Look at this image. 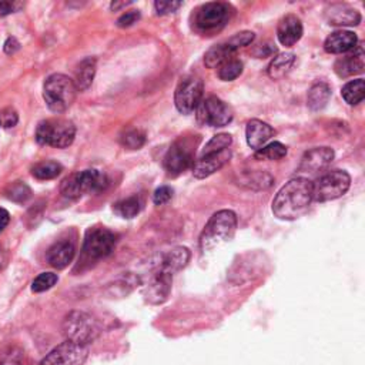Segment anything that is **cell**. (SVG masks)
<instances>
[{"label":"cell","mask_w":365,"mask_h":365,"mask_svg":"<svg viewBox=\"0 0 365 365\" xmlns=\"http://www.w3.org/2000/svg\"><path fill=\"white\" fill-rule=\"evenodd\" d=\"M313 181L297 177L286 183L273 200V213L280 220H297L313 203Z\"/></svg>","instance_id":"1"},{"label":"cell","mask_w":365,"mask_h":365,"mask_svg":"<svg viewBox=\"0 0 365 365\" xmlns=\"http://www.w3.org/2000/svg\"><path fill=\"white\" fill-rule=\"evenodd\" d=\"M237 230V215L231 210H220L211 215L200 235L201 252H211L230 241Z\"/></svg>","instance_id":"2"},{"label":"cell","mask_w":365,"mask_h":365,"mask_svg":"<svg viewBox=\"0 0 365 365\" xmlns=\"http://www.w3.org/2000/svg\"><path fill=\"white\" fill-rule=\"evenodd\" d=\"M77 89L73 80L62 73H55L45 80L43 99L53 113H64L76 100Z\"/></svg>","instance_id":"3"},{"label":"cell","mask_w":365,"mask_h":365,"mask_svg":"<svg viewBox=\"0 0 365 365\" xmlns=\"http://www.w3.org/2000/svg\"><path fill=\"white\" fill-rule=\"evenodd\" d=\"M62 330L67 341H72L80 345H89L101 332V327L99 321L93 315L84 311L69 313L63 320Z\"/></svg>","instance_id":"4"},{"label":"cell","mask_w":365,"mask_h":365,"mask_svg":"<svg viewBox=\"0 0 365 365\" xmlns=\"http://www.w3.org/2000/svg\"><path fill=\"white\" fill-rule=\"evenodd\" d=\"M108 184L107 176L100 170H83L70 174L62 181L60 193L70 200H77L86 193H99Z\"/></svg>","instance_id":"5"},{"label":"cell","mask_w":365,"mask_h":365,"mask_svg":"<svg viewBox=\"0 0 365 365\" xmlns=\"http://www.w3.org/2000/svg\"><path fill=\"white\" fill-rule=\"evenodd\" d=\"M76 137V128L69 120L50 118L43 120L36 129V140L39 145L56 149L69 147Z\"/></svg>","instance_id":"6"},{"label":"cell","mask_w":365,"mask_h":365,"mask_svg":"<svg viewBox=\"0 0 365 365\" xmlns=\"http://www.w3.org/2000/svg\"><path fill=\"white\" fill-rule=\"evenodd\" d=\"M234 9L228 4L210 2L200 6L194 15V26L201 33L221 30L232 18Z\"/></svg>","instance_id":"7"},{"label":"cell","mask_w":365,"mask_h":365,"mask_svg":"<svg viewBox=\"0 0 365 365\" xmlns=\"http://www.w3.org/2000/svg\"><path fill=\"white\" fill-rule=\"evenodd\" d=\"M351 186V177L344 170H332L313 183V200L318 203L332 201L342 197Z\"/></svg>","instance_id":"8"},{"label":"cell","mask_w":365,"mask_h":365,"mask_svg":"<svg viewBox=\"0 0 365 365\" xmlns=\"http://www.w3.org/2000/svg\"><path fill=\"white\" fill-rule=\"evenodd\" d=\"M197 142L189 137L176 140L164 156V169L170 177H177L194 164Z\"/></svg>","instance_id":"9"},{"label":"cell","mask_w":365,"mask_h":365,"mask_svg":"<svg viewBox=\"0 0 365 365\" xmlns=\"http://www.w3.org/2000/svg\"><path fill=\"white\" fill-rule=\"evenodd\" d=\"M117 237L107 228H91L86 232L83 245V259L97 262L110 256L116 247Z\"/></svg>","instance_id":"10"},{"label":"cell","mask_w":365,"mask_h":365,"mask_svg":"<svg viewBox=\"0 0 365 365\" xmlns=\"http://www.w3.org/2000/svg\"><path fill=\"white\" fill-rule=\"evenodd\" d=\"M204 84L197 76H187L180 80L176 93L174 103L181 114H191L197 110L203 100Z\"/></svg>","instance_id":"11"},{"label":"cell","mask_w":365,"mask_h":365,"mask_svg":"<svg viewBox=\"0 0 365 365\" xmlns=\"http://www.w3.org/2000/svg\"><path fill=\"white\" fill-rule=\"evenodd\" d=\"M196 113L198 123L210 128H224L231 123L234 117L231 108L215 96L201 100Z\"/></svg>","instance_id":"12"},{"label":"cell","mask_w":365,"mask_h":365,"mask_svg":"<svg viewBox=\"0 0 365 365\" xmlns=\"http://www.w3.org/2000/svg\"><path fill=\"white\" fill-rule=\"evenodd\" d=\"M89 356L87 345L64 341L53 348L39 365H83Z\"/></svg>","instance_id":"13"},{"label":"cell","mask_w":365,"mask_h":365,"mask_svg":"<svg viewBox=\"0 0 365 365\" xmlns=\"http://www.w3.org/2000/svg\"><path fill=\"white\" fill-rule=\"evenodd\" d=\"M231 149H225L217 153L200 155L198 160L193 164V176L196 179H206L221 170L231 159Z\"/></svg>","instance_id":"14"},{"label":"cell","mask_w":365,"mask_h":365,"mask_svg":"<svg viewBox=\"0 0 365 365\" xmlns=\"http://www.w3.org/2000/svg\"><path fill=\"white\" fill-rule=\"evenodd\" d=\"M173 276L156 270L149 284L145 287V297L152 304H162L167 300L172 290Z\"/></svg>","instance_id":"15"},{"label":"cell","mask_w":365,"mask_h":365,"mask_svg":"<svg viewBox=\"0 0 365 365\" xmlns=\"http://www.w3.org/2000/svg\"><path fill=\"white\" fill-rule=\"evenodd\" d=\"M334 150L330 147H315L308 150L300 163V172L317 173L327 169L334 160Z\"/></svg>","instance_id":"16"},{"label":"cell","mask_w":365,"mask_h":365,"mask_svg":"<svg viewBox=\"0 0 365 365\" xmlns=\"http://www.w3.org/2000/svg\"><path fill=\"white\" fill-rule=\"evenodd\" d=\"M74 245L69 240H62L55 242V245L47 250L46 260L47 263L57 270L66 269L74 259Z\"/></svg>","instance_id":"17"},{"label":"cell","mask_w":365,"mask_h":365,"mask_svg":"<svg viewBox=\"0 0 365 365\" xmlns=\"http://www.w3.org/2000/svg\"><path fill=\"white\" fill-rule=\"evenodd\" d=\"M274 135H276L274 129L262 120L253 118L247 123V128H246L247 145L252 149H254L256 152L260 150L262 147H264Z\"/></svg>","instance_id":"18"},{"label":"cell","mask_w":365,"mask_h":365,"mask_svg":"<svg viewBox=\"0 0 365 365\" xmlns=\"http://www.w3.org/2000/svg\"><path fill=\"white\" fill-rule=\"evenodd\" d=\"M303 23L294 15H287L279 22L277 38L286 47H293L303 38Z\"/></svg>","instance_id":"19"},{"label":"cell","mask_w":365,"mask_h":365,"mask_svg":"<svg viewBox=\"0 0 365 365\" xmlns=\"http://www.w3.org/2000/svg\"><path fill=\"white\" fill-rule=\"evenodd\" d=\"M364 67H365V60H364V50L361 46H356L352 53L338 59L334 64L335 73L342 79L362 73Z\"/></svg>","instance_id":"20"},{"label":"cell","mask_w":365,"mask_h":365,"mask_svg":"<svg viewBox=\"0 0 365 365\" xmlns=\"http://www.w3.org/2000/svg\"><path fill=\"white\" fill-rule=\"evenodd\" d=\"M190 257L191 253L187 247H174L160 259L156 270L173 276L174 273L183 270L189 264Z\"/></svg>","instance_id":"21"},{"label":"cell","mask_w":365,"mask_h":365,"mask_svg":"<svg viewBox=\"0 0 365 365\" xmlns=\"http://www.w3.org/2000/svg\"><path fill=\"white\" fill-rule=\"evenodd\" d=\"M358 45V38L349 30H337L331 33L324 42V50L331 55H341L355 49Z\"/></svg>","instance_id":"22"},{"label":"cell","mask_w":365,"mask_h":365,"mask_svg":"<svg viewBox=\"0 0 365 365\" xmlns=\"http://www.w3.org/2000/svg\"><path fill=\"white\" fill-rule=\"evenodd\" d=\"M325 19L332 26H356L361 22V15L348 5L338 4L325 11Z\"/></svg>","instance_id":"23"},{"label":"cell","mask_w":365,"mask_h":365,"mask_svg":"<svg viewBox=\"0 0 365 365\" xmlns=\"http://www.w3.org/2000/svg\"><path fill=\"white\" fill-rule=\"evenodd\" d=\"M94 74H96V59L87 57L82 60L74 70V79H72L77 91H86L91 86L94 80Z\"/></svg>","instance_id":"24"},{"label":"cell","mask_w":365,"mask_h":365,"mask_svg":"<svg viewBox=\"0 0 365 365\" xmlns=\"http://www.w3.org/2000/svg\"><path fill=\"white\" fill-rule=\"evenodd\" d=\"M237 50L232 49L227 42L224 43H220L214 47H211L206 56H204V64L208 67V69H218L223 63H225L227 60L232 59L235 56Z\"/></svg>","instance_id":"25"},{"label":"cell","mask_w":365,"mask_h":365,"mask_svg":"<svg viewBox=\"0 0 365 365\" xmlns=\"http://www.w3.org/2000/svg\"><path fill=\"white\" fill-rule=\"evenodd\" d=\"M331 97V87L325 82H318L311 86L307 97V104L313 111L322 110Z\"/></svg>","instance_id":"26"},{"label":"cell","mask_w":365,"mask_h":365,"mask_svg":"<svg viewBox=\"0 0 365 365\" xmlns=\"http://www.w3.org/2000/svg\"><path fill=\"white\" fill-rule=\"evenodd\" d=\"M294 62H296V56L293 53H281L276 56L267 69L269 77L273 80L283 79L286 74H288V72L294 66Z\"/></svg>","instance_id":"27"},{"label":"cell","mask_w":365,"mask_h":365,"mask_svg":"<svg viewBox=\"0 0 365 365\" xmlns=\"http://www.w3.org/2000/svg\"><path fill=\"white\" fill-rule=\"evenodd\" d=\"M341 96L345 100V103H348L349 106L359 104L364 100V97H365V83H364V80L362 79H356V80L348 82L342 87Z\"/></svg>","instance_id":"28"},{"label":"cell","mask_w":365,"mask_h":365,"mask_svg":"<svg viewBox=\"0 0 365 365\" xmlns=\"http://www.w3.org/2000/svg\"><path fill=\"white\" fill-rule=\"evenodd\" d=\"M273 181H274L273 177L267 173L252 172V173H246L245 176H242V179L238 184L245 186L247 189H253V190H266L273 186Z\"/></svg>","instance_id":"29"},{"label":"cell","mask_w":365,"mask_h":365,"mask_svg":"<svg viewBox=\"0 0 365 365\" xmlns=\"http://www.w3.org/2000/svg\"><path fill=\"white\" fill-rule=\"evenodd\" d=\"M140 210H142V201L136 196L125 198L114 204V211L123 218H133L140 213Z\"/></svg>","instance_id":"30"},{"label":"cell","mask_w":365,"mask_h":365,"mask_svg":"<svg viewBox=\"0 0 365 365\" xmlns=\"http://www.w3.org/2000/svg\"><path fill=\"white\" fill-rule=\"evenodd\" d=\"M63 172V166L57 162H42L32 169V174L39 180L56 179Z\"/></svg>","instance_id":"31"},{"label":"cell","mask_w":365,"mask_h":365,"mask_svg":"<svg viewBox=\"0 0 365 365\" xmlns=\"http://www.w3.org/2000/svg\"><path fill=\"white\" fill-rule=\"evenodd\" d=\"M287 156V147L280 142H273L256 152V160H281Z\"/></svg>","instance_id":"32"},{"label":"cell","mask_w":365,"mask_h":365,"mask_svg":"<svg viewBox=\"0 0 365 365\" xmlns=\"http://www.w3.org/2000/svg\"><path fill=\"white\" fill-rule=\"evenodd\" d=\"M5 194L9 200L22 204V203H26L32 197V190L26 183L15 181L5 190Z\"/></svg>","instance_id":"33"},{"label":"cell","mask_w":365,"mask_h":365,"mask_svg":"<svg viewBox=\"0 0 365 365\" xmlns=\"http://www.w3.org/2000/svg\"><path fill=\"white\" fill-rule=\"evenodd\" d=\"M241 73H242V63L235 57L227 60L218 67V77L224 82L235 80Z\"/></svg>","instance_id":"34"},{"label":"cell","mask_w":365,"mask_h":365,"mask_svg":"<svg viewBox=\"0 0 365 365\" xmlns=\"http://www.w3.org/2000/svg\"><path fill=\"white\" fill-rule=\"evenodd\" d=\"M25 352L19 347H6L0 351V365H23Z\"/></svg>","instance_id":"35"},{"label":"cell","mask_w":365,"mask_h":365,"mask_svg":"<svg viewBox=\"0 0 365 365\" xmlns=\"http://www.w3.org/2000/svg\"><path fill=\"white\" fill-rule=\"evenodd\" d=\"M120 142L129 150H139L146 143V135L143 132L137 130V129H133V130H129L123 136H121Z\"/></svg>","instance_id":"36"},{"label":"cell","mask_w":365,"mask_h":365,"mask_svg":"<svg viewBox=\"0 0 365 365\" xmlns=\"http://www.w3.org/2000/svg\"><path fill=\"white\" fill-rule=\"evenodd\" d=\"M231 143H232V139H231L230 135H227V133L217 135L206 145V147L203 149L201 155H210V153H217V152L230 149Z\"/></svg>","instance_id":"37"},{"label":"cell","mask_w":365,"mask_h":365,"mask_svg":"<svg viewBox=\"0 0 365 365\" xmlns=\"http://www.w3.org/2000/svg\"><path fill=\"white\" fill-rule=\"evenodd\" d=\"M57 274L55 273H42L39 274L33 283H32V291L33 293H45L50 290L57 283Z\"/></svg>","instance_id":"38"},{"label":"cell","mask_w":365,"mask_h":365,"mask_svg":"<svg viewBox=\"0 0 365 365\" xmlns=\"http://www.w3.org/2000/svg\"><path fill=\"white\" fill-rule=\"evenodd\" d=\"M254 38H256V36H254L253 32H240V33L234 35L231 39H228L227 43H228L232 49L238 50L240 47H245V46L252 45L253 40H254Z\"/></svg>","instance_id":"39"},{"label":"cell","mask_w":365,"mask_h":365,"mask_svg":"<svg viewBox=\"0 0 365 365\" xmlns=\"http://www.w3.org/2000/svg\"><path fill=\"white\" fill-rule=\"evenodd\" d=\"M18 121H19V117L13 108H6L0 113V126L11 129L18 125Z\"/></svg>","instance_id":"40"},{"label":"cell","mask_w":365,"mask_h":365,"mask_svg":"<svg viewBox=\"0 0 365 365\" xmlns=\"http://www.w3.org/2000/svg\"><path fill=\"white\" fill-rule=\"evenodd\" d=\"M173 197V190L169 186H162L159 187L155 194H153V201L156 206H163L166 203H169Z\"/></svg>","instance_id":"41"},{"label":"cell","mask_w":365,"mask_h":365,"mask_svg":"<svg viewBox=\"0 0 365 365\" xmlns=\"http://www.w3.org/2000/svg\"><path fill=\"white\" fill-rule=\"evenodd\" d=\"M181 6H183L181 2H156L155 4V9L159 16L174 13Z\"/></svg>","instance_id":"42"},{"label":"cell","mask_w":365,"mask_h":365,"mask_svg":"<svg viewBox=\"0 0 365 365\" xmlns=\"http://www.w3.org/2000/svg\"><path fill=\"white\" fill-rule=\"evenodd\" d=\"M140 19V12L139 11H130L125 15H121L118 19H117V26L118 28H130L133 26L137 21Z\"/></svg>","instance_id":"43"},{"label":"cell","mask_w":365,"mask_h":365,"mask_svg":"<svg viewBox=\"0 0 365 365\" xmlns=\"http://www.w3.org/2000/svg\"><path fill=\"white\" fill-rule=\"evenodd\" d=\"M23 5L11 0H0V16H8L11 13H16Z\"/></svg>","instance_id":"44"},{"label":"cell","mask_w":365,"mask_h":365,"mask_svg":"<svg viewBox=\"0 0 365 365\" xmlns=\"http://www.w3.org/2000/svg\"><path fill=\"white\" fill-rule=\"evenodd\" d=\"M277 53V49L273 46V45H262L256 49L254 55L259 57V59H264V57H270L271 55Z\"/></svg>","instance_id":"45"},{"label":"cell","mask_w":365,"mask_h":365,"mask_svg":"<svg viewBox=\"0 0 365 365\" xmlns=\"http://www.w3.org/2000/svg\"><path fill=\"white\" fill-rule=\"evenodd\" d=\"M4 49H5V53H6V55L12 56V55H15L16 52H19V49H21V43L18 42V39H15V38H9V39L5 42Z\"/></svg>","instance_id":"46"},{"label":"cell","mask_w":365,"mask_h":365,"mask_svg":"<svg viewBox=\"0 0 365 365\" xmlns=\"http://www.w3.org/2000/svg\"><path fill=\"white\" fill-rule=\"evenodd\" d=\"M11 221V215L5 208H0V232H2Z\"/></svg>","instance_id":"47"},{"label":"cell","mask_w":365,"mask_h":365,"mask_svg":"<svg viewBox=\"0 0 365 365\" xmlns=\"http://www.w3.org/2000/svg\"><path fill=\"white\" fill-rule=\"evenodd\" d=\"M129 5H132L130 2H113L111 5H110V9L113 11V12H117V11H120L121 8H126V6H129Z\"/></svg>","instance_id":"48"},{"label":"cell","mask_w":365,"mask_h":365,"mask_svg":"<svg viewBox=\"0 0 365 365\" xmlns=\"http://www.w3.org/2000/svg\"><path fill=\"white\" fill-rule=\"evenodd\" d=\"M0 254H2V250H0Z\"/></svg>","instance_id":"49"}]
</instances>
